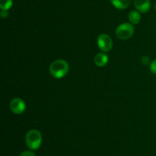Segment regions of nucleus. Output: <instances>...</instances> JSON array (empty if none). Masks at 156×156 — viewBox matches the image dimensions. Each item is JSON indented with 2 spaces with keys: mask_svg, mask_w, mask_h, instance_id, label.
<instances>
[{
  "mask_svg": "<svg viewBox=\"0 0 156 156\" xmlns=\"http://www.w3.org/2000/svg\"><path fill=\"white\" fill-rule=\"evenodd\" d=\"M69 70V64L62 59L53 61L50 66V73L53 77L57 79L64 77L68 73Z\"/></svg>",
  "mask_w": 156,
  "mask_h": 156,
  "instance_id": "obj_1",
  "label": "nucleus"
},
{
  "mask_svg": "<svg viewBox=\"0 0 156 156\" xmlns=\"http://www.w3.org/2000/svg\"><path fill=\"white\" fill-rule=\"evenodd\" d=\"M25 142L27 148L30 150H37L42 144V135L37 129L30 130L26 134Z\"/></svg>",
  "mask_w": 156,
  "mask_h": 156,
  "instance_id": "obj_2",
  "label": "nucleus"
},
{
  "mask_svg": "<svg viewBox=\"0 0 156 156\" xmlns=\"http://www.w3.org/2000/svg\"><path fill=\"white\" fill-rule=\"evenodd\" d=\"M134 31L133 24L130 23H123L117 28L116 35L121 40H127L133 36Z\"/></svg>",
  "mask_w": 156,
  "mask_h": 156,
  "instance_id": "obj_3",
  "label": "nucleus"
},
{
  "mask_svg": "<svg viewBox=\"0 0 156 156\" xmlns=\"http://www.w3.org/2000/svg\"><path fill=\"white\" fill-rule=\"evenodd\" d=\"M98 45L101 50L104 52H108L112 49V39L108 34H101L98 38Z\"/></svg>",
  "mask_w": 156,
  "mask_h": 156,
  "instance_id": "obj_4",
  "label": "nucleus"
},
{
  "mask_svg": "<svg viewBox=\"0 0 156 156\" xmlns=\"http://www.w3.org/2000/svg\"><path fill=\"white\" fill-rule=\"evenodd\" d=\"M26 105L23 99L20 98H15L10 102V110L15 114H21L25 111Z\"/></svg>",
  "mask_w": 156,
  "mask_h": 156,
  "instance_id": "obj_5",
  "label": "nucleus"
},
{
  "mask_svg": "<svg viewBox=\"0 0 156 156\" xmlns=\"http://www.w3.org/2000/svg\"><path fill=\"white\" fill-rule=\"evenodd\" d=\"M134 6L141 13L148 12L150 9V0H134Z\"/></svg>",
  "mask_w": 156,
  "mask_h": 156,
  "instance_id": "obj_6",
  "label": "nucleus"
},
{
  "mask_svg": "<svg viewBox=\"0 0 156 156\" xmlns=\"http://www.w3.org/2000/svg\"><path fill=\"white\" fill-rule=\"evenodd\" d=\"M94 64L99 67H103L108 63V56L106 54L98 53L94 57Z\"/></svg>",
  "mask_w": 156,
  "mask_h": 156,
  "instance_id": "obj_7",
  "label": "nucleus"
},
{
  "mask_svg": "<svg viewBox=\"0 0 156 156\" xmlns=\"http://www.w3.org/2000/svg\"><path fill=\"white\" fill-rule=\"evenodd\" d=\"M111 4L118 9H125L130 4L131 0H110Z\"/></svg>",
  "mask_w": 156,
  "mask_h": 156,
  "instance_id": "obj_8",
  "label": "nucleus"
},
{
  "mask_svg": "<svg viewBox=\"0 0 156 156\" xmlns=\"http://www.w3.org/2000/svg\"><path fill=\"white\" fill-rule=\"evenodd\" d=\"M129 20L133 24H137L141 20V15L139 11H131L129 14Z\"/></svg>",
  "mask_w": 156,
  "mask_h": 156,
  "instance_id": "obj_9",
  "label": "nucleus"
},
{
  "mask_svg": "<svg viewBox=\"0 0 156 156\" xmlns=\"http://www.w3.org/2000/svg\"><path fill=\"white\" fill-rule=\"evenodd\" d=\"M13 4L12 0H0V8L2 10H9Z\"/></svg>",
  "mask_w": 156,
  "mask_h": 156,
  "instance_id": "obj_10",
  "label": "nucleus"
},
{
  "mask_svg": "<svg viewBox=\"0 0 156 156\" xmlns=\"http://www.w3.org/2000/svg\"><path fill=\"white\" fill-rule=\"evenodd\" d=\"M151 72L154 74H156V60H154L152 63H150V66H149Z\"/></svg>",
  "mask_w": 156,
  "mask_h": 156,
  "instance_id": "obj_11",
  "label": "nucleus"
},
{
  "mask_svg": "<svg viewBox=\"0 0 156 156\" xmlns=\"http://www.w3.org/2000/svg\"><path fill=\"white\" fill-rule=\"evenodd\" d=\"M19 156H36L34 153L31 151H24L20 154Z\"/></svg>",
  "mask_w": 156,
  "mask_h": 156,
  "instance_id": "obj_12",
  "label": "nucleus"
},
{
  "mask_svg": "<svg viewBox=\"0 0 156 156\" xmlns=\"http://www.w3.org/2000/svg\"><path fill=\"white\" fill-rule=\"evenodd\" d=\"M141 62L142 64H144V65H148V64L150 63V58H149V57H146V56L143 57L141 59Z\"/></svg>",
  "mask_w": 156,
  "mask_h": 156,
  "instance_id": "obj_13",
  "label": "nucleus"
},
{
  "mask_svg": "<svg viewBox=\"0 0 156 156\" xmlns=\"http://www.w3.org/2000/svg\"><path fill=\"white\" fill-rule=\"evenodd\" d=\"M1 17L2 18H7L9 16V12H8V10H2L1 11Z\"/></svg>",
  "mask_w": 156,
  "mask_h": 156,
  "instance_id": "obj_14",
  "label": "nucleus"
},
{
  "mask_svg": "<svg viewBox=\"0 0 156 156\" xmlns=\"http://www.w3.org/2000/svg\"><path fill=\"white\" fill-rule=\"evenodd\" d=\"M155 10H156V4H155Z\"/></svg>",
  "mask_w": 156,
  "mask_h": 156,
  "instance_id": "obj_15",
  "label": "nucleus"
}]
</instances>
